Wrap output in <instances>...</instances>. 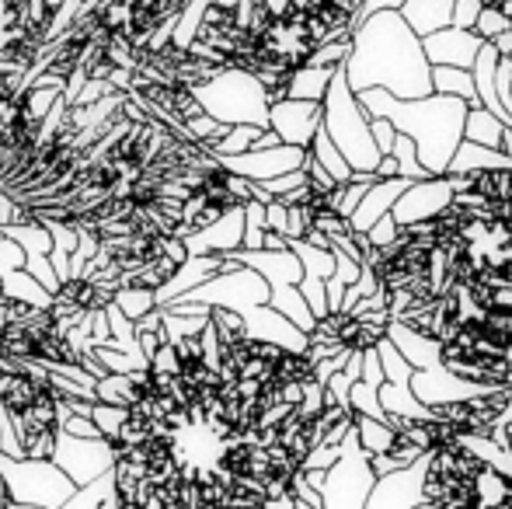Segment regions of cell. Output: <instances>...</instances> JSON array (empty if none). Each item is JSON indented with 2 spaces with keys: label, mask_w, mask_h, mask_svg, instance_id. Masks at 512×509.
Here are the masks:
<instances>
[{
  "label": "cell",
  "mask_w": 512,
  "mask_h": 509,
  "mask_svg": "<svg viewBox=\"0 0 512 509\" xmlns=\"http://www.w3.org/2000/svg\"><path fill=\"white\" fill-rule=\"evenodd\" d=\"M342 70L352 91L384 88L394 98H422L432 91L422 35L411 32L398 7L373 11L352 28Z\"/></svg>",
  "instance_id": "6da1fadb"
},
{
  "label": "cell",
  "mask_w": 512,
  "mask_h": 509,
  "mask_svg": "<svg viewBox=\"0 0 512 509\" xmlns=\"http://www.w3.org/2000/svg\"><path fill=\"white\" fill-rule=\"evenodd\" d=\"M356 98L370 116H387L398 133L415 140L418 161L429 175H446L453 150L464 140V98L439 95V91H429L422 98H394L384 88H363L356 91Z\"/></svg>",
  "instance_id": "7a4b0ae2"
},
{
  "label": "cell",
  "mask_w": 512,
  "mask_h": 509,
  "mask_svg": "<svg viewBox=\"0 0 512 509\" xmlns=\"http://www.w3.org/2000/svg\"><path fill=\"white\" fill-rule=\"evenodd\" d=\"M321 126L328 129V136L345 154V161L352 164V171L377 168L380 150L370 136V112L359 105L356 91L349 88L342 63L331 70L328 91H324V98H321Z\"/></svg>",
  "instance_id": "3957f363"
},
{
  "label": "cell",
  "mask_w": 512,
  "mask_h": 509,
  "mask_svg": "<svg viewBox=\"0 0 512 509\" xmlns=\"http://www.w3.org/2000/svg\"><path fill=\"white\" fill-rule=\"evenodd\" d=\"M196 98L203 112L216 116L220 123H255L269 126V91L251 70L223 67L216 77H209L203 88H196Z\"/></svg>",
  "instance_id": "277c9868"
},
{
  "label": "cell",
  "mask_w": 512,
  "mask_h": 509,
  "mask_svg": "<svg viewBox=\"0 0 512 509\" xmlns=\"http://www.w3.org/2000/svg\"><path fill=\"white\" fill-rule=\"evenodd\" d=\"M0 478L14 506H67L77 489L49 457L0 454Z\"/></svg>",
  "instance_id": "5b68a950"
},
{
  "label": "cell",
  "mask_w": 512,
  "mask_h": 509,
  "mask_svg": "<svg viewBox=\"0 0 512 509\" xmlns=\"http://www.w3.org/2000/svg\"><path fill=\"white\" fill-rule=\"evenodd\" d=\"M338 447H342L338 461L324 471V485H321L324 509H366V499H370L377 475L370 468V454H366L356 436V422L338 440Z\"/></svg>",
  "instance_id": "8992f818"
},
{
  "label": "cell",
  "mask_w": 512,
  "mask_h": 509,
  "mask_svg": "<svg viewBox=\"0 0 512 509\" xmlns=\"http://www.w3.org/2000/svg\"><path fill=\"white\" fill-rule=\"evenodd\" d=\"M175 300H196V304H206V307L248 311V307L265 304V300H269V283H265L251 265L234 262L230 269L216 272V276H209L206 283L192 286V290H185L182 297H175Z\"/></svg>",
  "instance_id": "52a82bcc"
},
{
  "label": "cell",
  "mask_w": 512,
  "mask_h": 509,
  "mask_svg": "<svg viewBox=\"0 0 512 509\" xmlns=\"http://www.w3.org/2000/svg\"><path fill=\"white\" fill-rule=\"evenodd\" d=\"M49 461H53L74 485H84L112 468V447H108L105 436H74L60 429Z\"/></svg>",
  "instance_id": "ba28073f"
},
{
  "label": "cell",
  "mask_w": 512,
  "mask_h": 509,
  "mask_svg": "<svg viewBox=\"0 0 512 509\" xmlns=\"http://www.w3.org/2000/svg\"><path fill=\"white\" fill-rule=\"evenodd\" d=\"M432 450H425L418 461L401 464V468L387 471L373 482L366 509H422V485L425 471H429Z\"/></svg>",
  "instance_id": "9c48e42d"
},
{
  "label": "cell",
  "mask_w": 512,
  "mask_h": 509,
  "mask_svg": "<svg viewBox=\"0 0 512 509\" xmlns=\"http://www.w3.org/2000/svg\"><path fill=\"white\" fill-rule=\"evenodd\" d=\"M453 203V178L450 175H425L411 178L398 199L391 206V217L398 227L418 224V220H432Z\"/></svg>",
  "instance_id": "30bf717a"
},
{
  "label": "cell",
  "mask_w": 512,
  "mask_h": 509,
  "mask_svg": "<svg viewBox=\"0 0 512 509\" xmlns=\"http://www.w3.org/2000/svg\"><path fill=\"white\" fill-rule=\"evenodd\" d=\"M495 384H502V381H471V377L453 374L450 367H443V360L432 363V367L411 370V377H408V387L415 391V398L432 408L446 405V401H464V398H474V394H485V391H492Z\"/></svg>",
  "instance_id": "8fae6325"
},
{
  "label": "cell",
  "mask_w": 512,
  "mask_h": 509,
  "mask_svg": "<svg viewBox=\"0 0 512 509\" xmlns=\"http://www.w3.org/2000/svg\"><path fill=\"white\" fill-rule=\"evenodd\" d=\"M304 154H307V147H297V143H276V147H251V150H241V154H227V157H220V161H223V168L234 171V175L262 182V178L300 168Z\"/></svg>",
  "instance_id": "7c38bea8"
},
{
  "label": "cell",
  "mask_w": 512,
  "mask_h": 509,
  "mask_svg": "<svg viewBox=\"0 0 512 509\" xmlns=\"http://www.w3.org/2000/svg\"><path fill=\"white\" fill-rule=\"evenodd\" d=\"M241 318H244V332H248L251 339L272 342V346L290 349V353H304L307 349L304 328H297L286 314H279L269 300H265V304L248 307V311H241Z\"/></svg>",
  "instance_id": "4fadbf2b"
},
{
  "label": "cell",
  "mask_w": 512,
  "mask_h": 509,
  "mask_svg": "<svg viewBox=\"0 0 512 509\" xmlns=\"http://www.w3.org/2000/svg\"><path fill=\"white\" fill-rule=\"evenodd\" d=\"M481 42L485 39H481L474 28H460V25H446V28H436V32L422 35L425 60H429L432 67H436V63H446V67L471 70Z\"/></svg>",
  "instance_id": "5bb4252c"
},
{
  "label": "cell",
  "mask_w": 512,
  "mask_h": 509,
  "mask_svg": "<svg viewBox=\"0 0 512 509\" xmlns=\"http://www.w3.org/2000/svg\"><path fill=\"white\" fill-rule=\"evenodd\" d=\"M269 126L276 129L283 143L307 147L314 129L321 126V102H307V98H279V102H269Z\"/></svg>",
  "instance_id": "9a60e30c"
},
{
  "label": "cell",
  "mask_w": 512,
  "mask_h": 509,
  "mask_svg": "<svg viewBox=\"0 0 512 509\" xmlns=\"http://www.w3.org/2000/svg\"><path fill=\"white\" fill-rule=\"evenodd\" d=\"M241 234H244V213L241 206H230L213 224L185 234L182 241L189 248V255H230L241 248Z\"/></svg>",
  "instance_id": "2e32d148"
},
{
  "label": "cell",
  "mask_w": 512,
  "mask_h": 509,
  "mask_svg": "<svg viewBox=\"0 0 512 509\" xmlns=\"http://www.w3.org/2000/svg\"><path fill=\"white\" fill-rule=\"evenodd\" d=\"M230 258L241 265H251L269 286L300 283V276H304V265L290 248H279V252H272V248H237V252H230Z\"/></svg>",
  "instance_id": "e0dca14e"
},
{
  "label": "cell",
  "mask_w": 512,
  "mask_h": 509,
  "mask_svg": "<svg viewBox=\"0 0 512 509\" xmlns=\"http://www.w3.org/2000/svg\"><path fill=\"white\" fill-rule=\"evenodd\" d=\"M387 339L401 349V356L411 363V370H422V367H432V363L443 360V342L432 339V335H422L408 325V321H398L391 318L387 321Z\"/></svg>",
  "instance_id": "ac0fdd59"
},
{
  "label": "cell",
  "mask_w": 512,
  "mask_h": 509,
  "mask_svg": "<svg viewBox=\"0 0 512 509\" xmlns=\"http://www.w3.org/2000/svg\"><path fill=\"white\" fill-rule=\"evenodd\" d=\"M398 11L415 35H429L436 28L453 25V0H401Z\"/></svg>",
  "instance_id": "d6986e66"
},
{
  "label": "cell",
  "mask_w": 512,
  "mask_h": 509,
  "mask_svg": "<svg viewBox=\"0 0 512 509\" xmlns=\"http://www.w3.org/2000/svg\"><path fill=\"white\" fill-rule=\"evenodd\" d=\"M377 394H380V405H384V412H391V415H401V419H422V422L436 419V408L425 405V401H418L415 391H411L408 384L384 381L377 387Z\"/></svg>",
  "instance_id": "ffe728a7"
},
{
  "label": "cell",
  "mask_w": 512,
  "mask_h": 509,
  "mask_svg": "<svg viewBox=\"0 0 512 509\" xmlns=\"http://www.w3.org/2000/svg\"><path fill=\"white\" fill-rule=\"evenodd\" d=\"M331 70L335 67H317V63H300L286 77V98H307V102H321L328 91Z\"/></svg>",
  "instance_id": "44dd1931"
},
{
  "label": "cell",
  "mask_w": 512,
  "mask_h": 509,
  "mask_svg": "<svg viewBox=\"0 0 512 509\" xmlns=\"http://www.w3.org/2000/svg\"><path fill=\"white\" fill-rule=\"evenodd\" d=\"M429 81H432V91H439V95H457V98H464L467 105H481V102H478V88H474V74H471V70L436 63V67L429 70Z\"/></svg>",
  "instance_id": "7402d4cb"
},
{
  "label": "cell",
  "mask_w": 512,
  "mask_h": 509,
  "mask_svg": "<svg viewBox=\"0 0 512 509\" xmlns=\"http://www.w3.org/2000/svg\"><path fill=\"white\" fill-rule=\"evenodd\" d=\"M471 492H474V506L488 509V506H506L512 496V478H506L502 471L481 464L478 475L471 478Z\"/></svg>",
  "instance_id": "603a6c76"
},
{
  "label": "cell",
  "mask_w": 512,
  "mask_h": 509,
  "mask_svg": "<svg viewBox=\"0 0 512 509\" xmlns=\"http://www.w3.org/2000/svg\"><path fill=\"white\" fill-rule=\"evenodd\" d=\"M269 304L276 307L279 314H286V318L293 321L297 328H304V332H310L314 328V311L307 307L304 293L297 290V283H283V286H269Z\"/></svg>",
  "instance_id": "cb8c5ba5"
},
{
  "label": "cell",
  "mask_w": 512,
  "mask_h": 509,
  "mask_svg": "<svg viewBox=\"0 0 512 509\" xmlns=\"http://www.w3.org/2000/svg\"><path fill=\"white\" fill-rule=\"evenodd\" d=\"M502 133H506V123L499 116L485 109V105H467V116H464V140L474 143H485V147H499Z\"/></svg>",
  "instance_id": "d4e9b609"
},
{
  "label": "cell",
  "mask_w": 512,
  "mask_h": 509,
  "mask_svg": "<svg viewBox=\"0 0 512 509\" xmlns=\"http://www.w3.org/2000/svg\"><path fill=\"white\" fill-rule=\"evenodd\" d=\"M307 150H310V157H314V161H321L324 168L331 171V178H335V182H349V178H352V164L345 161V154L335 147V140H331L328 129H324V126L314 129V136H310Z\"/></svg>",
  "instance_id": "484cf974"
},
{
  "label": "cell",
  "mask_w": 512,
  "mask_h": 509,
  "mask_svg": "<svg viewBox=\"0 0 512 509\" xmlns=\"http://www.w3.org/2000/svg\"><path fill=\"white\" fill-rule=\"evenodd\" d=\"M0 290L11 293V297H18V300H25V304H35V307H46L49 304V290L32 276V272L25 269V265L0 272Z\"/></svg>",
  "instance_id": "4316f807"
},
{
  "label": "cell",
  "mask_w": 512,
  "mask_h": 509,
  "mask_svg": "<svg viewBox=\"0 0 512 509\" xmlns=\"http://www.w3.org/2000/svg\"><path fill=\"white\" fill-rule=\"evenodd\" d=\"M356 436H359V443H363L366 454H384V450H391V443L398 433H394L384 419H373V415L356 412Z\"/></svg>",
  "instance_id": "83f0119b"
},
{
  "label": "cell",
  "mask_w": 512,
  "mask_h": 509,
  "mask_svg": "<svg viewBox=\"0 0 512 509\" xmlns=\"http://www.w3.org/2000/svg\"><path fill=\"white\" fill-rule=\"evenodd\" d=\"M377 356H380V367H384V381H394V384H408L411 377V363L401 356V349L394 346L387 335H380L377 339Z\"/></svg>",
  "instance_id": "f1b7e54d"
},
{
  "label": "cell",
  "mask_w": 512,
  "mask_h": 509,
  "mask_svg": "<svg viewBox=\"0 0 512 509\" xmlns=\"http://www.w3.org/2000/svg\"><path fill=\"white\" fill-rule=\"evenodd\" d=\"M95 398L112 401V405H126V401L133 398V374L105 370L102 377H95Z\"/></svg>",
  "instance_id": "f546056e"
},
{
  "label": "cell",
  "mask_w": 512,
  "mask_h": 509,
  "mask_svg": "<svg viewBox=\"0 0 512 509\" xmlns=\"http://www.w3.org/2000/svg\"><path fill=\"white\" fill-rule=\"evenodd\" d=\"M349 408H352V412H359V415H373V419H387L384 405H380L377 387L366 384V381H352V387H349Z\"/></svg>",
  "instance_id": "4dcf8cb0"
},
{
  "label": "cell",
  "mask_w": 512,
  "mask_h": 509,
  "mask_svg": "<svg viewBox=\"0 0 512 509\" xmlns=\"http://www.w3.org/2000/svg\"><path fill=\"white\" fill-rule=\"evenodd\" d=\"M112 304L119 307V311L126 314L129 321H136V318H143V314H147L150 307H157V300H154V293H147V290H133V286H119V293H115Z\"/></svg>",
  "instance_id": "1f68e13d"
},
{
  "label": "cell",
  "mask_w": 512,
  "mask_h": 509,
  "mask_svg": "<svg viewBox=\"0 0 512 509\" xmlns=\"http://www.w3.org/2000/svg\"><path fill=\"white\" fill-rule=\"evenodd\" d=\"M391 154L398 157V168H401V175H405V178H425V175H429V171L422 168V161H418V147H415V140H411V136H405V133L394 136Z\"/></svg>",
  "instance_id": "d6a6232c"
},
{
  "label": "cell",
  "mask_w": 512,
  "mask_h": 509,
  "mask_svg": "<svg viewBox=\"0 0 512 509\" xmlns=\"http://www.w3.org/2000/svg\"><path fill=\"white\" fill-rule=\"evenodd\" d=\"M122 419H126V405H112V401H98V398L91 401V422L102 429L105 440L119 433Z\"/></svg>",
  "instance_id": "836d02e7"
},
{
  "label": "cell",
  "mask_w": 512,
  "mask_h": 509,
  "mask_svg": "<svg viewBox=\"0 0 512 509\" xmlns=\"http://www.w3.org/2000/svg\"><path fill=\"white\" fill-rule=\"evenodd\" d=\"M512 28V21L502 14V7L499 4H485L481 7V14H478V21H474V32L481 35V39H495V35H502V32H509Z\"/></svg>",
  "instance_id": "e575fe53"
},
{
  "label": "cell",
  "mask_w": 512,
  "mask_h": 509,
  "mask_svg": "<svg viewBox=\"0 0 512 509\" xmlns=\"http://www.w3.org/2000/svg\"><path fill=\"white\" fill-rule=\"evenodd\" d=\"M349 39H352V35H349ZM349 39L317 42V46L310 49L307 63H317V67H338V63H345V53H349Z\"/></svg>",
  "instance_id": "d590c367"
},
{
  "label": "cell",
  "mask_w": 512,
  "mask_h": 509,
  "mask_svg": "<svg viewBox=\"0 0 512 509\" xmlns=\"http://www.w3.org/2000/svg\"><path fill=\"white\" fill-rule=\"evenodd\" d=\"M297 290L304 293V300H307V307L314 311V318H321V314H328V297H324V279H317V276H300V283H297Z\"/></svg>",
  "instance_id": "8d00e7d4"
},
{
  "label": "cell",
  "mask_w": 512,
  "mask_h": 509,
  "mask_svg": "<svg viewBox=\"0 0 512 509\" xmlns=\"http://www.w3.org/2000/svg\"><path fill=\"white\" fill-rule=\"evenodd\" d=\"M290 496L297 499L300 509H324V499H321V492L314 489V485L304 478V471H293V478H290Z\"/></svg>",
  "instance_id": "74e56055"
},
{
  "label": "cell",
  "mask_w": 512,
  "mask_h": 509,
  "mask_svg": "<svg viewBox=\"0 0 512 509\" xmlns=\"http://www.w3.org/2000/svg\"><path fill=\"white\" fill-rule=\"evenodd\" d=\"M338 454H342V447L338 443H314V447L304 454V461H300V468H321V471H328L331 464L338 461Z\"/></svg>",
  "instance_id": "f35d334b"
},
{
  "label": "cell",
  "mask_w": 512,
  "mask_h": 509,
  "mask_svg": "<svg viewBox=\"0 0 512 509\" xmlns=\"http://www.w3.org/2000/svg\"><path fill=\"white\" fill-rule=\"evenodd\" d=\"M25 269L32 272L49 293H53V286L60 283V272H56V265L49 262V255H25Z\"/></svg>",
  "instance_id": "ab89813d"
},
{
  "label": "cell",
  "mask_w": 512,
  "mask_h": 509,
  "mask_svg": "<svg viewBox=\"0 0 512 509\" xmlns=\"http://www.w3.org/2000/svg\"><path fill=\"white\" fill-rule=\"evenodd\" d=\"M370 136H373V143H377L380 154H391L398 129H394V123L387 116H370Z\"/></svg>",
  "instance_id": "60d3db41"
},
{
  "label": "cell",
  "mask_w": 512,
  "mask_h": 509,
  "mask_svg": "<svg viewBox=\"0 0 512 509\" xmlns=\"http://www.w3.org/2000/svg\"><path fill=\"white\" fill-rule=\"evenodd\" d=\"M481 7H485V0H453V25L474 28V21H478Z\"/></svg>",
  "instance_id": "b9f144b4"
},
{
  "label": "cell",
  "mask_w": 512,
  "mask_h": 509,
  "mask_svg": "<svg viewBox=\"0 0 512 509\" xmlns=\"http://www.w3.org/2000/svg\"><path fill=\"white\" fill-rule=\"evenodd\" d=\"M18 265H25V252H21V245L14 238H7L4 231H0V272L7 269H18Z\"/></svg>",
  "instance_id": "7bdbcfd3"
},
{
  "label": "cell",
  "mask_w": 512,
  "mask_h": 509,
  "mask_svg": "<svg viewBox=\"0 0 512 509\" xmlns=\"http://www.w3.org/2000/svg\"><path fill=\"white\" fill-rule=\"evenodd\" d=\"M359 381H366V384H373V387H380L384 384V367H380V356H377V349H363V370H359Z\"/></svg>",
  "instance_id": "ee69618b"
},
{
  "label": "cell",
  "mask_w": 512,
  "mask_h": 509,
  "mask_svg": "<svg viewBox=\"0 0 512 509\" xmlns=\"http://www.w3.org/2000/svg\"><path fill=\"white\" fill-rule=\"evenodd\" d=\"M349 387H352V381L342 374V370H338V374H331L328 381H324V391H328V398H335L342 408H349ZM349 412H352V408H349Z\"/></svg>",
  "instance_id": "f6af8a7d"
},
{
  "label": "cell",
  "mask_w": 512,
  "mask_h": 509,
  "mask_svg": "<svg viewBox=\"0 0 512 509\" xmlns=\"http://www.w3.org/2000/svg\"><path fill=\"white\" fill-rule=\"evenodd\" d=\"M335 252V276L342 279L345 286L352 283V279L359 276V269H363V262L359 258H352V255H345V252H338V248H331Z\"/></svg>",
  "instance_id": "bcb514c9"
},
{
  "label": "cell",
  "mask_w": 512,
  "mask_h": 509,
  "mask_svg": "<svg viewBox=\"0 0 512 509\" xmlns=\"http://www.w3.org/2000/svg\"><path fill=\"white\" fill-rule=\"evenodd\" d=\"M384 7H401V0H359L356 14H352V28H356L363 18H370L373 11H384Z\"/></svg>",
  "instance_id": "7dc6e473"
},
{
  "label": "cell",
  "mask_w": 512,
  "mask_h": 509,
  "mask_svg": "<svg viewBox=\"0 0 512 509\" xmlns=\"http://www.w3.org/2000/svg\"><path fill=\"white\" fill-rule=\"evenodd\" d=\"M373 175H377V178H394V175H401L398 157H394V154H380V161H377V168H373Z\"/></svg>",
  "instance_id": "c3c4849f"
},
{
  "label": "cell",
  "mask_w": 512,
  "mask_h": 509,
  "mask_svg": "<svg viewBox=\"0 0 512 509\" xmlns=\"http://www.w3.org/2000/svg\"><path fill=\"white\" fill-rule=\"evenodd\" d=\"M359 370H363V349H349V360H345L342 374L349 377V381H359Z\"/></svg>",
  "instance_id": "681fc988"
},
{
  "label": "cell",
  "mask_w": 512,
  "mask_h": 509,
  "mask_svg": "<svg viewBox=\"0 0 512 509\" xmlns=\"http://www.w3.org/2000/svg\"><path fill=\"white\" fill-rule=\"evenodd\" d=\"M512 419V384H509V391H506V405H502V415L495 422H509Z\"/></svg>",
  "instance_id": "f907efd6"
}]
</instances>
